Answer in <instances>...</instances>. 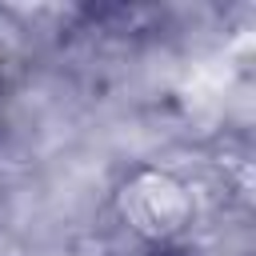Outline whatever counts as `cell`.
Instances as JSON below:
<instances>
[{"instance_id": "1", "label": "cell", "mask_w": 256, "mask_h": 256, "mask_svg": "<svg viewBox=\"0 0 256 256\" xmlns=\"http://www.w3.org/2000/svg\"><path fill=\"white\" fill-rule=\"evenodd\" d=\"M116 216L148 248H168L192 228L196 200L176 172L156 168V164H140L116 188Z\"/></svg>"}]
</instances>
